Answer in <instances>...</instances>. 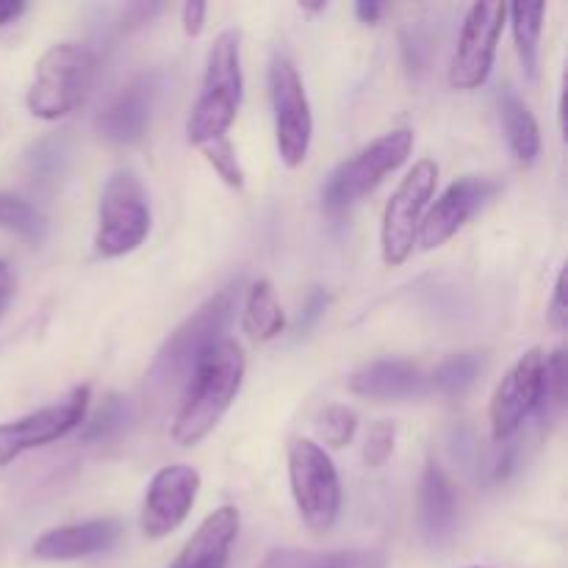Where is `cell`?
<instances>
[{
	"label": "cell",
	"instance_id": "cell-1",
	"mask_svg": "<svg viewBox=\"0 0 568 568\" xmlns=\"http://www.w3.org/2000/svg\"><path fill=\"white\" fill-rule=\"evenodd\" d=\"M244 372L247 361L233 338H222L200 358L189 381L186 397L172 419V442L178 447H197L205 436L214 433L242 392Z\"/></svg>",
	"mask_w": 568,
	"mask_h": 568
},
{
	"label": "cell",
	"instance_id": "cell-2",
	"mask_svg": "<svg viewBox=\"0 0 568 568\" xmlns=\"http://www.w3.org/2000/svg\"><path fill=\"white\" fill-rule=\"evenodd\" d=\"M242 37L231 28L214 39L209 53L203 87L186 122L189 144L203 148L216 139H225L242 109Z\"/></svg>",
	"mask_w": 568,
	"mask_h": 568
},
{
	"label": "cell",
	"instance_id": "cell-3",
	"mask_svg": "<svg viewBox=\"0 0 568 568\" xmlns=\"http://www.w3.org/2000/svg\"><path fill=\"white\" fill-rule=\"evenodd\" d=\"M236 303L239 286H225L209 303L200 305L183 325H178L150 366V386L159 388V392L181 386L192 375L194 366L200 364V358L222 342V333L227 331L233 314H236Z\"/></svg>",
	"mask_w": 568,
	"mask_h": 568
},
{
	"label": "cell",
	"instance_id": "cell-4",
	"mask_svg": "<svg viewBox=\"0 0 568 568\" xmlns=\"http://www.w3.org/2000/svg\"><path fill=\"white\" fill-rule=\"evenodd\" d=\"M94 78V55L83 44L59 42L42 53L28 89V111L39 120H61L87 98Z\"/></svg>",
	"mask_w": 568,
	"mask_h": 568
},
{
	"label": "cell",
	"instance_id": "cell-5",
	"mask_svg": "<svg viewBox=\"0 0 568 568\" xmlns=\"http://www.w3.org/2000/svg\"><path fill=\"white\" fill-rule=\"evenodd\" d=\"M410 150H414V131L410 128H397L392 133H383L381 139L366 144L361 153L344 161L327 178L325 189H322V209L333 216L344 214L349 205H355L366 194L375 192L383 183V178L397 172L408 161Z\"/></svg>",
	"mask_w": 568,
	"mask_h": 568
},
{
	"label": "cell",
	"instance_id": "cell-6",
	"mask_svg": "<svg viewBox=\"0 0 568 568\" xmlns=\"http://www.w3.org/2000/svg\"><path fill=\"white\" fill-rule=\"evenodd\" d=\"M292 497L311 532H331L342 514V480L331 455L308 438L288 444Z\"/></svg>",
	"mask_w": 568,
	"mask_h": 568
},
{
	"label": "cell",
	"instance_id": "cell-7",
	"mask_svg": "<svg viewBox=\"0 0 568 568\" xmlns=\"http://www.w3.org/2000/svg\"><path fill=\"white\" fill-rule=\"evenodd\" d=\"M148 233L150 205L142 183L133 172H116L100 194L94 247L103 258H122L133 253Z\"/></svg>",
	"mask_w": 568,
	"mask_h": 568
},
{
	"label": "cell",
	"instance_id": "cell-8",
	"mask_svg": "<svg viewBox=\"0 0 568 568\" xmlns=\"http://www.w3.org/2000/svg\"><path fill=\"white\" fill-rule=\"evenodd\" d=\"M438 183V164L430 159H422L410 166L408 175L392 194L383 211L381 225V250L386 266H403L416 247V233L425 216L427 200L433 197Z\"/></svg>",
	"mask_w": 568,
	"mask_h": 568
},
{
	"label": "cell",
	"instance_id": "cell-9",
	"mask_svg": "<svg viewBox=\"0 0 568 568\" xmlns=\"http://www.w3.org/2000/svg\"><path fill=\"white\" fill-rule=\"evenodd\" d=\"M270 98L275 114L277 155L288 170L305 164L314 139V114L297 67L286 55H275L270 67Z\"/></svg>",
	"mask_w": 568,
	"mask_h": 568
},
{
	"label": "cell",
	"instance_id": "cell-10",
	"mask_svg": "<svg viewBox=\"0 0 568 568\" xmlns=\"http://www.w3.org/2000/svg\"><path fill=\"white\" fill-rule=\"evenodd\" d=\"M508 6L505 3H475L460 28L458 48L449 64V87L458 92H475L488 81L497 59V44L503 37Z\"/></svg>",
	"mask_w": 568,
	"mask_h": 568
},
{
	"label": "cell",
	"instance_id": "cell-11",
	"mask_svg": "<svg viewBox=\"0 0 568 568\" xmlns=\"http://www.w3.org/2000/svg\"><path fill=\"white\" fill-rule=\"evenodd\" d=\"M87 408L89 386H78L55 405H48V408L33 410V414L22 416V419L0 425V466H9L11 460L31 453V449L48 447V444L70 436L87 419Z\"/></svg>",
	"mask_w": 568,
	"mask_h": 568
},
{
	"label": "cell",
	"instance_id": "cell-12",
	"mask_svg": "<svg viewBox=\"0 0 568 568\" xmlns=\"http://www.w3.org/2000/svg\"><path fill=\"white\" fill-rule=\"evenodd\" d=\"M503 189V181L494 175H464L444 189L442 197L422 216L416 244L422 250H438Z\"/></svg>",
	"mask_w": 568,
	"mask_h": 568
},
{
	"label": "cell",
	"instance_id": "cell-13",
	"mask_svg": "<svg viewBox=\"0 0 568 568\" xmlns=\"http://www.w3.org/2000/svg\"><path fill=\"white\" fill-rule=\"evenodd\" d=\"M200 471L186 464L164 466L150 480L148 494L142 503L139 527L148 538L159 541L175 532L192 514L200 494Z\"/></svg>",
	"mask_w": 568,
	"mask_h": 568
},
{
	"label": "cell",
	"instance_id": "cell-14",
	"mask_svg": "<svg viewBox=\"0 0 568 568\" xmlns=\"http://www.w3.org/2000/svg\"><path fill=\"white\" fill-rule=\"evenodd\" d=\"M544 381V353L538 347L527 349L503 383L497 386L491 399V436L497 444H505L521 430L527 416L538 410L541 403Z\"/></svg>",
	"mask_w": 568,
	"mask_h": 568
},
{
	"label": "cell",
	"instance_id": "cell-15",
	"mask_svg": "<svg viewBox=\"0 0 568 568\" xmlns=\"http://www.w3.org/2000/svg\"><path fill=\"white\" fill-rule=\"evenodd\" d=\"M159 98V78L153 72L131 78L98 114V133L114 144H133L144 136Z\"/></svg>",
	"mask_w": 568,
	"mask_h": 568
},
{
	"label": "cell",
	"instance_id": "cell-16",
	"mask_svg": "<svg viewBox=\"0 0 568 568\" xmlns=\"http://www.w3.org/2000/svg\"><path fill=\"white\" fill-rule=\"evenodd\" d=\"M122 536V525L116 519H94L81 525H64L42 532L33 544V558L39 560H81L89 555H100L114 547Z\"/></svg>",
	"mask_w": 568,
	"mask_h": 568
},
{
	"label": "cell",
	"instance_id": "cell-17",
	"mask_svg": "<svg viewBox=\"0 0 568 568\" xmlns=\"http://www.w3.org/2000/svg\"><path fill=\"white\" fill-rule=\"evenodd\" d=\"M242 514L233 505H222L200 521L172 568H227L231 549L239 538Z\"/></svg>",
	"mask_w": 568,
	"mask_h": 568
},
{
	"label": "cell",
	"instance_id": "cell-18",
	"mask_svg": "<svg viewBox=\"0 0 568 568\" xmlns=\"http://www.w3.org/2000/svg\"><path fill=\"white\" fill-rule=\"evenodd\" d=\"M455 519H458V508H455V488L453 480L444 475L438 464H427L425 475H422L419 486V525L422 532L430 544H444L453 538Z\"/></svg>",
	"mask_w": 568,
	"mask_h": 568
},
{
	"label": "cell",
	"instance_id": "cell-19",
	"mask_svg": "<svg viewBox=\"0 0 568 568\" xmlns=\"http://www.w3.org/2000/svg\"><path fill=\"white\" fill-rule=\"evenodd\" d=\"M422 377L410 361H375L349 377V392L355 397L394 403L419 392Z\"/></svg>",
	"mask_w": 568,
	"mask_h": 568
},
{
	"label": "cell",
	"instance_id": "cell-20",
	"mask_svg": "<svg viewBox=\"0 0 568 568\" xmlns=\"http://www.w3.org/2000/svg\"><path fill=\"white\" fill-rule=\"evenodd\" d=\"M499 122H503L510 153L516 155L519 164L530 166L541 153V131H538L532 111L516 94H503L499 98Z\"/></svg>",
	"mask_w": 568,
	"mask_h": 568
},
{
	"label": "cell",
	"instance_id": "cell-21",
	"mask_svg": "<svg viewBox=\"0 0 568 568\" xmlns=\"http://www.w3.org/2000/svg\"><path fill=\"white\" fill-rule=\"evenodd\" d=\"M242 327L255 344L272 342L286 327V316H283V308L277 303L275 288H272L270 281H258L250 286L247 300H244Z\"/></svg>",
	"mask_w": 568,
	"mask_h": 568
},
{
	"label": "cell",
	"instance_id": "cell-22",
	"mask_svg": "<svg viewBox=\"0 0 568 568\" xmlns=\"http://www.w3.org/2000/svg\"><path fill=\"white\" fill-rule=\"evenodd\" d=\"M510 22H514V39L516 50H519L521 67L527 75L536 81L538 78V42H541L544 31V14L547 6L544 3H514L508 6Z\"/></svg>",
	"mask_w": 568,
	"mask_h": 568
},
{
	"label": "cell",
	"instance_id": "cell-23",
	"mask_svg": "<svg viewBox=\"0 0 568 568\" xmlns=\"http://www.w3.org/2000/svg\"><path fill=\"white\" fill-rule=\"evenodd\" d=\"M0 227L31 244H42L48 239V220L42 211L11 192H0Z\"/></svg>",
	"mask_w": 568,
	"mask_h": 568
},
{
	"label": "cell",
	"instance_id": "cell-24",
	"mask_svg": "<svg viewBox=\"0 0 568 568\" xmlns=\"http://www.w3.org/2000/svg\"><path fill=\"white\" fill-rule=\"evenodd\" d=\"M483 369H486V355L483 353L453 355L442 366H436V372L430 375V388L444 397H460L480 377Z\"/></svg>",
	"mask_w": 568,
	"mask_h": 568
},
{
	"label": "cell",
	"instance_id": "cell-25",
	"mask_svg": "<svg viewBox=\"0 0 568 568\" xmlns=\"http://www.w3.org/2000/svg\"><path fill=\"white\" fill-rule=\"evenodd\" d=\"M566 349L558 347L552 355H544V381H541V410L544 419L558 414L566 403Z\"/></svg>",
	"mask_w": 568,
	"mask_h": 568
},
{
	"label": "cell",
	"instance_id": "cell-26",
	"mask_svg": "<svg viewBox=\"0 0 568 568\" xmlns=\"http://www.w3.org/2000/svg\"><path fill=\"white\" fill-rule=\"evenodd\" d=\"M128 416H131V410H128V403L122 397H116V394H111V397L103 399V405L98 408V414L92 416V419L83 425L81 430V442H109V438H114L116 433H122V427L128 425Z\"/></svg>",
	"mask_w": 568,
	"mask_h": 568
},
{
	"label": "cell",
	"instance_id": "cell-27",
	"mask_svg": "<svg viewBox=\"0 0 568 568\" xmlns=\"http://www.w3.org/2000/svg\"><path fill=\"white\" fill-rule=\"evenodd\" d=\"M355 427H358V416L349 410L347 405H327L320 416V433L333 449H342L353 442Z\"/></svg>",
	"mask_w": 568,
	"mask_h": 568
},
{
	"label": "cell",
	"instance_id": "cell-28",
	"mask_svg": "<svg viewBox=\"0 0 568 568\" xmlns=\"http://www.w3.org/2000/svg\"><path fill=\"white\" fill-rule=\"evenodd\" d=\"M200 150H203L205 161H209V164L214 166L216 175H220L222 181L227 183V186H233V189H242L244 186L242 164H239L236 150H233V144L227 142V139H216V142L203 144V148H200Z\"/></svg>",
	"mask_w": 568,
	"mask_h": 568
},
{
	"label": "cell",
	"instance_id": "cell-29",
	"mask_svg": "<svg viewBox=\"0 0 568 568\" xmlns=\"http://www.w3.org/2000/svg\"><path fill=\"white\" fill-rule=\"evenodd\" d=\"M394 442H397V427H394V422H388V419L375 422L369 430V436H366V447H364L366 466H372V469H381V466L392 458Z\"/></svg>",
	"mask_w": 568,
	"mask_h": 568
},
{
	"label": "cell",
	"instance_id": "cell-30",
	"mask_svg": "<svg viewBox=\"0 0 568 568\" xmlns=\"http://www.w3.org/2000/svg\"><path fill=\"white\" fill-rule=\"evenodd\" d=\"M31 166L33 175H39L42 181H53L55 175L64 166V144L59 139H48V142L39 144L31 155Z\"/></svg>",
	"mask_w": 568,
	"mask_h": 568
},
{
	"label": "cell",
	"instance_id": "cell-31",
	"mask_svg": "<svg viewBox=\"0 0 568 568\" xmlns=\"http://www.w3.org/2000/svg\"><path fill=\"white\" fill-rule=\"evenodd\" d=\"M549 322L552 327L564 331L568 322V308H566V270L558 272V281H555L552 303H549Z\"/></svg>",
	"mask_w": 568,
	"mask_h": 568
},
{
	"label": "cell",
	"instance_id": "cell-32",
	"mask_svg": "<svg viewBox=\"0 0 568 568\" xmlns=\"http://www.w3.org/2000/svg\"><path fill=\"white\" fill-rule=\"evenodd\" d=\"M327 568H383L381 560L375 555H366V552H342V555H333L331 566Z\"/></svg>",
	"mask_w": 568,
	"mask_h": 568
},
{
	"label": "cell",
	"instance_id": "cell-33",
	"mask_svg": "<svg viewBox=\"0 0 568 568\" xmlns=\"http://www.w3.org/2000/svg\"><path fill=\"white\" fill-rule=\"evenodd\" d=\"M205 11H209V6L197 3V0H192V3L183 6V31H186L189 37H197V33L203 31Z\"/></svg>",
	"mask_w": 568,
	"mask_h": 568
},
{
	"label": "cell",
	"instance_id": "cell-34",
	"mask_svg": "<svg viewBox=\"0 0 568 568\" xmlns=\"http://www.w3.org/2000/svg\"><path fill=\"white\" fill-rule=\"evenodd\" d=\"M325 305H327V294L325 292H314V294H311L308 303H305L303 320H300V333L308 331V327L314 325V320H316V316H322Z\"/></svg>",
	"mask_w": 568,
	"mask_h": 568
},
{
	"label": "cell",
	"instance_id": "cell-35",
	"mask_svg": "<svg viewBox=\"0 0 568 568\" xmlns=\"http://www.w3.org/2000/svg\"><path fill=\"white\" fill-rule=\"evenodd\" d=\"M11 294H14V277H11V266L0 258V320H3L6 308H9Z\"/></svg>",
	"mask_w": 568,
	"mask_h": 568
},
{
	"label": "cell",
	"instance_id": "cell-36",
	"mask_svg": "<svg viewBox=\"0 0 568 568\" xmlns=\"http://www.w3.org/2000/svg\"><path fill=\"white\" fill-rule=\"evenodd\" d=\"M20 14H26V3L22 0H0V26H9Z\"/></svg>",
	"mask_w": 568,
	"mask_h": 568
},
{
	"label": "cell",
	"instance_id": "cell-37",
	"mask_svg": "<svg viewBox=\"0 0 568 568\" xmlns=\"http://www.w3.org/2000/svg\"><path fill=\"white\" fill-rule=\"evenodd\" d=\"M383 11H386V6H383V3H358V6H355V14H358V20L369 22V26L381 22Z\"/></svg>",
	"mask_w": 568,
	"mask_h": 568
},
{
	"label": "cell",
	"instance_id": "cell-38",
	"mask_svg": "<svg viewBox=\"0 0 568 568\" xmlns=\"http://www.w3.org/2000/svg\"><path fill=\"white\" fill-rule=\"evenodd\" d=\"M300 9H305V11H322V9H325V3H300Z\"/></svg>",
	"mask_w": 568,
	"mask_h": 568
},
{
	"label": "cell",
	"instance_id": "cell-39",
	"mask_svg": "<svg viewBox=\"0 0 568 568\" xmlns=\"http://www.w3.org/2000/svg\"><path fill=\"white\" fill-rule=\"evenodd\" d=\"M469 568H483V566H469Z\"/></svg>",
	"mask_w": 568,
	"mask_h": 568
}]
</instances>
